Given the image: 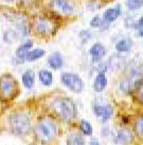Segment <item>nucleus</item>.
<instances>
[{
    "label": "nucleus",
    "instance_id": "f257e3e1",
    "mask_svg": "<svg viewBox=\"0 0 143 145\" xmlns=\"http://www.w3.org/2000/svg\"><path fill=\"white\" fill-rule=\"evenodd\" d=\"M10 129L16 136H25L31 131V118L25 112H14L8 118Z\"/></svg>",
    "mask_w": 143,
    "mask_h": 145
},
{
    "label": "nucleus",
    "instance_id": "f03ea898",
    "mask_svg": "<svg viewBox=\"0 0 143 145\" xmlns=\"http://www.w3.org/2000/svg\"><path fill=\"white\" fill-rule=\"evenodd\" d=\"M52 108L57 116L65 120L72 121L76 118L78 110L74 102L69 97H57L52 102Z\"/></svg>",
    "mask_w": 143,
    "mask_h": 145
},
{
    "label": "nucleus",
    "instance_id": "7ed1b4c3",
    "mask_svg": "<svg viewBox=\"0 0 143 145\" xmlns=\"http://www.w3.org/2000/svg\"><path fill=\"white\" fill-rule=\"evenodd\" d=\"M35 133L37 138L44 143L53 140L57 133V126L50 119H41L35 126Z\"/></svg>",
    "mask_w": 143,
    "mask_h": 145
},
{
    "label": "nucleus",
    "instance_id": "20e7f679",
    "mask_svg": "<svg viewBox=\"0 0 143 145\" xmlns=\"http://www.w3.org/2000/svg\"><path fill=\"white\" fill-rule=\"evenodd\" d=\"M143 85V73L139 70H133L126 80L121 82L120 88L122 91L131 93L137 89L142 87Z\"/></svg>",
    "mask_w": 143,
    "mask_h": 145
},
{
    "label": "nucleus",
    "instance_id": "39448f33",
    "mask_svg": "<svg viewBox=\"0 0 143 145\" xmlns=\"http://www.w3.org/2000/svg\"><path fill=\"white\" fill-rule=\"evenodd\" d=\"M18 91L17 82L12 75H3L0 77V94L4 99H12Z\"/></svg>",
    "mask_w": 143,
    "mask_h": 145
},
{
    "label": "nucleus",
    "instance_id": "423d86ee",
    "mask_svg": "<svg viewBox=\"0 0 143 145\" xmlns=\"http://www.w3.org/2000/svg\"><path fill=\"white\" fill-rule=\"evenodd\" d=\"M61 81L67 88L75 93L82 92L84 89V82L75 73L64 72L61 75Z\"/></svg>",
    "mask_w": 143,
    "mask_h": 145
},
{
    "label": "nucleus",
    "instance_id": "0eeeda50",
    "mask_svg": "<svg viewBox=\"0 0 143 145\" xmlns=\"http://www.w3.org/2000/svg\"><path fill=\"white\" fill-rule=\"evenodd\" d=\"M35 30L42 36H48L54 31V24L51 20L45 17H39L35 21Z\"/></svg>",
    "mask_w": 143,
    "mask_h": 145
},
{
    "label": "nucleus",
    "instance_id": "6e6552de",
    "mask_svg": "<svg viewBox=\"0 0 143 145\" xmlns=\"http://www.w3.org/2000/svg\"><path fill=\"white\" fill-rule=\"evenodd\" d=\"M52 7L54 8V10H56L57 12L64 15H71L74 12L73 7L68 0H53Z\"/></svg>",
    "mask_w": 143,
    "mask_h": 145
},
{
    "label": "nucleus",
    "instance_id": "1a4fd4ad",
    "mask_svg": "<svg viewBox=\"0 0 143 145\" xmlns=\"http://www.w3.org/2000/svg\"><path fill=\"white\" fill-rule=\"evenodd\" d=\"M122 13V8L120 4H117L114 8H108L107 11H105V13L103 14V22L106 24H109L111 22H114L117 18H118Z\"/></svg>",
    "mask_w": 143,
    "mask_h": 145
},
{
    "label": "nucleus",
    "instance_id": "9d476101",
    "mask_svg": "<svg viewBox=\"0 0 143 145\" xmlns=\"http://www.w3.org/2000/svg\"><path fill=\"white\" fill-rule=\"evenodd\" d=\"M93 111L97 117L102 119L103 122H106L112 116V108L109 105H95Z\"/></svg>",
    "mask_w": 143,
    "mask_h": 145
},
{
    "label": "nucleus",
    "instance_id": "9b49d317",
    "mask_svg": "<svg viewBox=\"0 0 143 145\" xmlns=\"http://www.w3.org/2000/svg\"><path fill=\"white\" fill-rule=\"evenodd\" d=\"M90 55L92 57V59L93 61H99L100 59H102L103 57L105 56V54H106V49L105 47L103 46L102 44H100V42H97V44H94L91 48H90Z\"/></svg>",
    "mask_w": 143,
    "mask_h": 145
},
{
    "label": "nucleus",
    "instance_id": "f8f14e48",
    "mask_svg": "<svg viewBox=\"0 0 143 145\" xmlns=\"http://www.w3.org/2000/svg\"><path fill=\"white\" fill-rule=\"evenodd\" d=\"M114 140L120 144H128L133 141V133L128 129H120L116 135Z\"/></svg>",
    "mask_w": 143,
    "mask_h": 145
},
{
    "label": "nucleus",
    "instance_id": "ddd939ff",
    "mask_svg": "<svg viewBox=\"0 0 143 145\" xmlns=\"http://www.w3.org/2000/svg\"><path fill=\"white\" fill-rule=\"evenodd\" d=\"M48 64L52 69L58 70L64 66V58L59 52H54L48 58Z\"/></svg>",
    "mask_w": 143,
    "mask_h": 145
},
{
    "label": "nucleus",
    "instance_id": "4468645a",
    "mask_svg": "<svg viewBox=\"0 0 143 145\" xmlns=\"http://www.w3.org/2000/svg\"><path fill=\"white\" fill-rule=\"evenodd\" d=\"M33 47V41L32 40H27L22 44H20L16 50V57L19 59L20 63L25 61V55L28 54V52L32 49Z\"/></svg>",
    "mask_w": 143,
    "mask_h": 145
},
{
    "label": "nucleus",
    "instance_id": "2eb2a0df",
    "mask_svg": "<svg viewBox=\"0 0 143 145\" xmlns=\"http://www.w3.org/2000/svg\"><path fill=\"white\" fill-rule=\"evenodd\" d=\"M107 86V77L105 72H100L97 75L93 83V88L97 92H102Z\"/></svg>",
    "mask_w": 143,
    "mask_h": 145
},
{
    "label": "nucleus",
    "instance_id": "dca6fc26",
    "mask_svg": "<svg viewBox=\"0 0 143 145\" xmlns=\"http://www.w3.org/2000/svg\"><path fill=\"white\" fill-rule=\"evenodd\" d=\"M21 81L25 88L31 89L35 84V73L33 72L31 69L25 70L21 76Z\"/></svg>",
    "mask_w": 143,
    "mask_h": 145
},
{
    "label": "nucleus",
    "instance_id": "f3484780",
    "mask_svg": "<svg viewBox=\"0 0 143 145\" xmlns=\"http://www.w3.org/2000/svg\"><path fill=\"white\" fill-rule=\"evenodd\" d=\"M38 78H39L41 84L44 86H47V87H49V86L53 84V75H52V73L48 71V70H45V69H42L38 72Z\"/></svg>",
    "mask_w": 143,
    "mask_h": 145
},
{
    "label": "nucleus",
    "instance_id": "a211bd4d",
    "mask_svg": "<svg viewBox=\"0 0 143 145\" xmlns=\"http://www.w3.org/2000/svg\"><path fill=\"white\" fill-rule=\"evenodd\" d=\"M133 48V40L131 38H122L116 44V50L118 52H128Z\"/></svg>",
    "mask_w": 143,
    "mask_h": 145
},
{
    "label": "nucleus",
    "instance_id": "6ab92c4d",
    "mask_svg": "<svg viewBox=\"0 0 143 145\" xmlns=\"http://www.w3.org/2000/svg\"><path fill=\"white\" fill-rule=\"evenodd\" d=\"M67 145H85V140L81 133H72L67 137Z\"/></svg>",
    "mask_w": 143,
    "mask_h": 145
},
{
    "label": "nucleus",
    "instance_id": "aec40b11",
    "mask_svg": "<svg viewBox=\"0 0 143 145\" xmlns=\"http://www.w3.org/2000/svg\"><path fill=\"white\" fill-rule=\"evenodd\" d=\"M45 55V50L42 49H34V50H30L28 52V54L25 55V61H35L37 59H39Z\"/></svg>",
    "mask_w": 143,
    "mask_h": 145
},
{
    "label": "nucleus",
    "instance_id": "412c9836",
    "mask_svg": "<svg viewBox=\"0 0 143 145\" xmlns=\"http://www.w3.org/2000/svg\"><path fill=\"white\" fill-rule=\"evenodd\" d=\"M3 41L5 44H13V42H15L17 40V38H18V34H17L16 31H14V30H7V31H4L3 33Z\"/></svg>",
    "mask_w": 143,
    "mask_h": 145
},
{
    "label": "nucleus",
    "instance_id": "4be33fe9",
    "mask_svg": "<svg viewBox=\"0 0 143 145\" xmlns=\"http://www.w3.org/2000/svg\"><path fill=\"white\" fill-rule=\"evenodd\" d=\"M80 128L82 130V133L85 135V136H91L92 133V126L88 121L86 120H83L81 122V125H80Z\"/></svg>",
    "mask_w": 143,
    "mask_h": 145
},
{
    "label": "nucleus",
    "instance_id": "5701e85b",
    "mask_svg": "<svg viewBox=\"0 0 143 145\" xmlns=\"http://www.w3.org/2000/svg\"><path fill=\"white\" fill-rule=\"evenodd\" d=\"M127 8L131 11H136L143 7V0H126Z\"/></svg>",
    "mask_w": 143,
    "mask_h": 145
},
{
    "label": "nucleus",
    "instance_id": "b1692460",
    "mask_svg": "<svg viewBox=\"0 0 143 145\" xmlns=\"http://www.w3.org/2000/svg\"><path fill=\"white\" fill-rule=\"evenodd\" d=\"M109 66H110L112 69H116V68H120L121 67V65H122V57L121 56H118V55H114V56H111V58L109 59Z\"/></svg>",
    "mask_w": 143,
    "mask_h": 145
},
{
    "label": "nucleus",
    "instance_id": "393cba45",
    "mask_svg": "<svg viewBox=\"0 0 143 145\" xmlns=\"http://www.w3.org/2000/svg\"><path fill=\"white\" fill-rule=\"evenodd\" d=\"M136 130H137V133H139L140 136L143 137V116L140 117L136 122Z\"/></svg>",
    "mask_w": 143,
    "mask_h": 145
},
{
    "label": "nucleus",
    "instance_id": "a878e982",
    "mask_svg": "<svg viewBox=\"0 0 143 145\" xmlns=\"http://www.w3.org/2000/svg\"><path fill=\"white\" fill-rule=\"evenodd\" d=\"M103 24V20L101 19V17L100 16H94L91 21H90V25L92 27V28H99V27H101Z\"/></svg>",
    "mask_w": 143,
    "mask_h": 145
},
{
    "label": "nucleus",
    "instance_id": "bb28decb",
    "mask_svg": "<svg viewBox=\"0 0 143 145\" xmlns=\"http://www.w3.org/2000/svg\"><path fill=\"white\" fill-rule=\"evenodd\" d=\"M80 37H81L83 42H87L92 37V34L89 31H82V32L80 33Z\"/></svg>",
    "mask_w": 143,
    "mask_h": 145
},
{
    "label": "nucleus",
    "instance_id": "cd10ccee",
    "mask_svg": "<svg viewBox=\"0 0 143 145\" xmlns=\"http://www.w3.org/2000/svg\"><path fill=\"white\" fill-rule=\"evenodd\" d=\"M136 28L138 30V33H139V36L143 37V16L140 17L139 21L136 24Z\"/></svg>",
    "mask_w": 143,
    "mask_h": 145
},
{
    "label": "nucleus",
    "instance_id": "c85d7f7f",
    "mask_svg": "<svg viewBox=\"0 0 143 145\" xmlns=\"http://www.w3.org/2000/svg\"><path fill=\"white\" fill-rule=\"evenodd\" d=\"M90 145H101V144L99 143V141L97 140V139H93L92 141L90 142Z\"/></svg>",
    "mask_w": 143,
    "mask_h": 145
},
{
    "label": "nucleus",
    "instance_id": "c756f323",
    "mask_svg": "<svg viewBox=\"0 0 143 145\" xmlns=\"http://www.w3.org/2000/svg\"><path fill=\"white\" fill-rule=\"evenodd\" d=\"M139 97L140 100L143 102V87H141V89H140V92H139Z\"/></svg>",
    "mask_w": 143,
    "mask_h": 145
},
{
    "label": "nucleus",
    "instance_id": "7c9ffc66",
    "mask_svg": "<svg viewBox=\"0 0 143 145\" xmlns=\"http://www.w3.org/2000/svg\"><path fill=\"white\" fill-rule=\"evenodd\" d=\"M5 2H13V1H15V0H3Z\"/></svg>",
    "mask_w": 143,
    "mask_h": 145
}]
</instances>
